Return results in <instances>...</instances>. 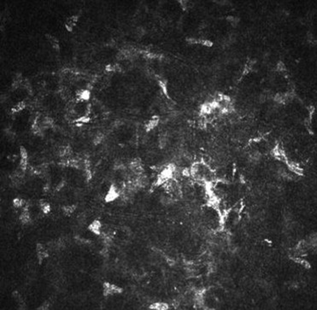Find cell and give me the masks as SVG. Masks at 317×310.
I'll return each mask as SVG.
<instances>
[{"instance_id":"cell-1","label":"cell","mask_w":317,"mask_h":310,"mask_svg":"<svg viewBox=\"0 0 317 310\" xmlns=\"http://www.w3.org/2000/svg\"><path fill=\"white\" fill-rule=\"evenodd\" d=\"M123 289L122 287L117 286L115 285H112L110 283L105 282L103 285V294L104 297L111 296L115 294H121L122 293Z\"/></svg>"},{"instance_id":"cell-2","label":"cell","mask_w":317,"mask_h":310,"mask_svg":"<svg viewBox=\"0 0 317 310\" xmlns=\"http://www.w3.org/2000/svg\"><path fill=\"white\" fill-rule=\"evenodd\" d=\"M119 197L120 193L118 189L116 188L115 185H111L108 190L107 193H106L105 197H104V201L106 203H111V202H114L115 200H116Z\"/></svg>"},{"instance_id":"cell-3","label":"cell","mask_w":317,"mask_h":310,"mask_svg":"<svg viewBox=\"0 0 317 310\" xmlns=\"http://www.w3.org/2000/svg\"><path fill=\"white\" fill-rule=\"evenodd\" d=\"M78 21H79V16H77V15H73L71 16H68L66 19V21H65V22H64V28H65V29L67 30L68 32H73V30H74V28H75Z\"/></svg>"},{"instance_id":"cell-4","label":"cell","mask_w":317,"mask_h":310,"mask_svg":"<svg viewBox=\"0 0 317 310\" xmlns=\"http://www.w3.org/2000/svg\"><path fill=\"white\" fill-rule=\"evenodd\" d=\"M36 253H37V257H38V260H39V262L40 264L44 261V259L49 256V253H48L46 248L43 244H41V243H37V245H36Z\"/></svg>"},{"instance_id":"cell-5","label":"cell","mask_w":317,"mask_h":310,"mask_svg":"<svg viewBox=\"0 0 317 310\" xmlns=\"http://www.w3.org/2000/svg\"><path fill=\"white\" fill-rule=\"evenodd\" d=\"M45 38H46V40H47V41L49 42V44H51V46L55 50L56 52H59L60 42L59 40H58V39H57L56 37H55V36L52 35V34H49V33H46V34H45Z\"/></svg>"},{"instance_id":"cell-6","label":"cell","mask_w":317,"mask_h":310,"mask_svg":"<svg viewBox=\"0 0 317 310\" xmlns=\"http://www.w3.org/2000/svg\"><path fill=\"white\" fill-rule=\"evenodd\" d=\"M101 227H102V224L99 221V220H95L89 225L88 229L91 231L92 233L96 235L101 234Z\"/></svg>"},{"instance_id":"cell-7","label":"cell","mask_w":317,"mask_h":310,"mask_svg":"<svg viewBox=\"0 0 317 310\" xmlns=\"http://www.w3.org/2000/svg\"><path fill=\"white\" fill-rule=\"evenodd\" d=\"M76 97H77V100H79V101H88L91 97V92L87 89L79 90V92H77L76 93Z\"/></svg>"},{"instance_id":"cell-8","label":"cell","mask_w":317,"mask_h":310,"mask_svg":"<svg viewBox=\"0 0 317 310\" xmlns=\"http://www.w3.org/2000/svg\"><path fill=\"white\" fill-rule=\"evenodd\" d=\"M19 219H20L21 223H23V224H28V223L31 221V215H30V213H29V211L28 209V207L24 208L21 214L20 215Z\"/></svg>"},{"instance_id":"cell-9","label":"cell","mask_w":317,"mask_h":310,"mask_svg":"<svg viewBox=\"0 0 317 310\" xmlns=\"http://www.w3.org/2000/svg\"><path fill=\"white\" fill-rule=\"evenodd\" d=\"M159 122V119L157 117H154L152 118L151 121H149L147 124L145 125V129H146L147 132L151 131V129H153L154 127H156L157 125H158Z\"/></svg>"},{"instance_id":"cell-10","label":"cell","mask_w":317,"mask_h":310,"mask_svg":"<svg viewBox=\"0 0 317 310\" xmlns=\"http://www.w3.org/2000/svg\"><path fill=\"white\" fill-rule=\"evenodd\" d=\"M26 108V103L24 101H21L19 103H17L15 105L13 106V108L11 109V112L13 114H16V113H19L21 110H23L24 109Z\"/></svg>"},{"instance_id":"cell-11","label":"cell","mask_w":317,"mask_h":310,"mask_svg":"<svg viewBox=\"0 0 317 310\" xmlns=\"http://www.w3.org/2000/svg\"><path fill=\"white\" fill-rule=\"evenodd\" d=\"M151 309H156V310H166L168 309V305L167 303H163V302H156L153 303L150 306Z\"/></svg>"},{"instance_id":"cell-12","label":"cell","mask_w":317,"mask_h":310,"mask_svg":"<svg viewBox=\"0 0 317 310\" xmlns=\"http://www.w3.org/2000/svg\"><path fill=\"white\" fill-rule=\"evenodd\" d=\"M40 209L42 210V212L44 214H45V215H47V214H49L51 212V205H50V203L44 202V200H40Z\"/></svg>"},{"instance_id":"cell-13","label":"cell","mask_w":317,"mask_h":310,"mask_svg":"<svg viewBox=\"0 0 317 310\" xmlns=\"http://www.w3.org/2000/svg\"><path fill=\"white\" fill-rule=\"evenodd\" d=\"M77 205L76 204H71V205H66L63 207V211L66 215H71L75 211Z\"/></svg>"},{"instance_id":"cell-14","label":"cell","mask_w":317,"mask_h":310,"mask_svg":"<svg viewBox=\"0 0 317 310\" xmlns=\"http://www.w3.org/2000/svg\"><path fill=\"white\" fill-rule=\"evenodd\" d=\"M13 297L15 298L16 302H17V304H18L19 306L21 307V308H22V307L25 306L23 298H22L21 295L18 291H14V292H13Z\"/></svg>"},{"instance_id":"cell-15","label":"cell","mask_w":317,"mask_h":310,"mask_svg":"<svg viewBox=\"0 0 317 310\" xmlns=\"http://www.w3.org/2000/svg\"><path fill=\"white\" fill-rule=\"evenodd\" d=\"M13 206L16 208H22L26 205V202L25 200L20 197H16V198L13 199Z\"/></svg>"},{"instance_id":"cell-16","label":"cell","mask_w":317,"mask_h":310,"mask_svg":"<svg viewBox=\"0 0 317 310\" xmlns=\"http://www.w3.org/2000/svg\"><path fill=\"white\" fill-rule=\"evenodd\" d=\"M226 21L229 22L232 26H237L238 23H239V21H240V20H239V18H238V17H236V16H227L226 17Z\"/></svg>"},{"instance_id":"cell-17","label":"cell","mask_w":317,"mask_h":310,"mask_svg":"<svg viewBox=\"0 0 317 310\" xmlns=\"http://www.w3.org/2000/svg\"><path fill=\"white\" fill-rule=\"evenodd\" d=\"M119 65H111V64H110V65H107L105 67V70L109 72V73H115V72H117L119 70Z\"/></svg>"},{"instance_id":"cell-18","label":"cell","mask_w":317,"mask_h":310,"mask_svg":"<svg viewBox=\"0 0 317 310\" xmlns=\"http://www.w3.org/2000/svg\"><path fill=\"white\" fill-rule=\"evenodd\" d=\"M276 70H277L278 72H280V73H285V72H286V67H285V65L284 64V63L283 62H279L277 63V65H276Z\"/></svg>"},{"instance_id":"cell-19","label":"cell","mask_w":317,"mask_h":310,"mask_svg":"<svg viewBox=\"0 0 317 310\" xmlns=\"http://www.w3.org/2000/svg\"><path fill=\"white\" fill-rule=\"evenodd\" d=\"M20 155L21 158H22V159H28V151H27V150H26L23 146H21V147L20 148Z\"/></svg>"},{"instance_id":"cell-20","label":"cell","mask_w":317,"mask_h":310,"mask_svg":"<svg viewBox=\"0 0 317 310\" xmlns=\"http://www.w3.org/2000/svg\"><path fill=\"white\" fill-rule=\"evenodd\" d=\"M103 139V134H98V135L95 137V139H94V140H93V142H94L95 144H98L101 143Z\"/></svg>"},{"instance_id":"cell-21","label":"cell","mask_w":317,"mask_h":310,"mask_svg":"<svg viewBox=\"0 0 317 310\" xmlns=\"http://www.w3.org/2000/svg\"><path fill=\"white\" fill-rule=\"evenodd\" d=\"M145 30L143 28H137V31H136V34L137 35L139 36V37H142V36L145 35Z\"/></svg>"},{"instance_id":"cell-22","label":"cell","mask_w":317,"mask_h":310,"mask_svg":"<svg viewBox=\"0 0 317 310\" xmlns=\"http://www.w3.org/2000/svg\"><path fill=\"white\" fill-rule=\"evenodd\" d=\"M159 85H160V86L162 87V90L163 91V92H164L166 95H168V92H167L166 88V83H165V82H163L162 80H160V81H159Z\"/></svg>"},{"instance_id":"cell-23","label":"cell","mask_w":317,"mask_h":310,"mask_svg":"<svg viewBox=\"0 0 317 310\" xmlns=\"http://www.w3.org/2000/svg\"><path fill=\"white\" fill-rule=\"evenodd\" d=\"M49 306H50V303H49V302H44V304L42 305V307L39 308L38 309H48V308H49Z\"/></svg>"},{"instance_id":"cell-24","label":"cell","mask_w":317,"mask_h":310,"mask_svg":"<svg viewBox=\"0 0 317 310\" xmlns=\"http://www.w3.org/2000/svg\"><path fill=\"white\" fill-rule=\"evenodd\" d=\"M64 186V181L60 182L59 185H58V186L56 187V191H60V189H62V188H63Z\"/></svg>"}]
</instances>
